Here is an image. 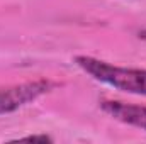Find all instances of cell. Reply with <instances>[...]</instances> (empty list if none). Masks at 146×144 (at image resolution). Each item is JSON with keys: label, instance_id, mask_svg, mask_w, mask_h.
I'll return each mask as SVG.
<instances>
[{"label": "cell", "instance_id": "cell-4", "mask_svg": "<svg viewBox=\"0 0 146 144\" xmlns=\"http://www.w3.org/2000/svg\"><path fill=\"white\" fill-rule=\"evenodd\" d=\"M26 141H42V143H51L53 139L49 137V136H27V137H24Z\"/></svg>", "mask_w": 146, "mask_h": 144}, {"label": "cell", "instance_id": "cell-1", "mask_svg": "<svg viewBox=\"0 0 146 144\" xmlns=\"http://www.w3.org/2000/svg\"><path fill=\"white\" fill-rule=\"evenodd\" d=\"M75 63L80 70L104 85L133 95H146V70L114 66L92 56H76Z\"/></svg>", "mask_w": 146, "mask_h": 144}, {"label": "cell", "instance_id": "cell-5", "mask_svg": "<svg viewBox=\"0 0 146 144\" xmlns=\"http://www.w3.org/2000/svg\"><path fill=\"white\" fill-rule=\"evenodd\" d=\"M138 37H139V39H143V41H146V29L139 31V32H138Z\"/></svg>", "mask_w": 146, "mask_h": 144}, {"label": "cell", "instance_id": "cell-2", "mask_svg": "<svg viewBox=\"0 0 146 144\" xmlns=\"http://www.w3.org/2000/svg\"><path fill=\"white\" fill-rule=\"evenodd\" d=\"M56 88V83L49 80H36L26 81L10 87H0V115L12 114L27 104L37 100L39 97L49 93Z\"/></svg>", "mask_w": 146, "mask_h": 144}, {"label": "cell", "instance_id": "cell-3", "mask_svg": "<svg viewBox=\"0 0 146 144\" xmlns=\"http://www.w3.org/2000/svg\"><path fill=\"white\" fill-rule=\"evenodd\" d=\"M100 108L106 114H109L112 119H115L126 126L146 131L145 105H133V104H124V102H117V100H104V102H100Z\"/></svg>", "mask_w": 146, "mask_h": 144}]
</instances>
